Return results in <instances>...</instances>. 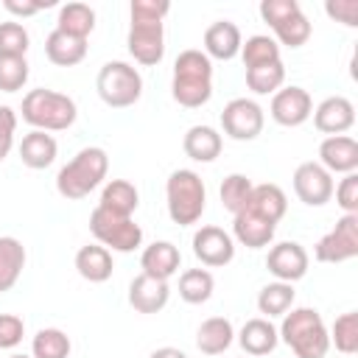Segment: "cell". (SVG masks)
Wrapping results in <instances>:
<instances>
[{
	"label": "cell",
	"instance_id": "cell-1",
	"mask_svg": "<svg viewBox=\"0 0 358 358\" xmlns=\"http://www.w3.org/2000/svg\"><path fill=\"white\" fill-rule=\"evenodd\" d=\"M171 95L185 109H199L213 98V62L204 50L187 48L173 62Z\"/></svg>",
	"mask_w": 358,
	"mask_h": 358
},
{
	"label": "cell",
	"instance_id": "cell-2",
	"mask_svg": "<svg viewBox=\"0 0 358 358\" xmlns=\"http://www.w3.org/2000/svg\"><path fill=\"white\" fill-rule=\"evenodd\" d=\"M277 336L296 358H324L330 350L327 324L316 308H291L282 313Z\"/></svg>",
	"mask_w": 358,
	"mask_h": 358
},
{
	"label": "cell",
	"instance_id": "cell-3",
	"mask_svg": "<svg viewBox=\"0 0 358 358\" xmlns=\"http://www.w3.org/2000/svg\"><path fill=\"white\" fill-rule=\"evenodd\" d=\"M109 171V157L101 145H87L81 148L67 165L59 168L56 173V190L62 199L67 201H78L84 196H90Z\"/></svg>",
	"mask_w": 358,
	"mask_h": 358
},
{
	"label": "cell",
	"instance_id": "cell-4",
	"mask_svg": "<svg viewBox=\"0 0 358 358\" xmlns=\"http://www.w3.org/2000/svg\"><path fill=\"white\" fill-rule=\"evenodd\" d=\"M22 120L39 131H64L76 123L78 117V106L67 92L59 90H48V87H36L28 90L22 98Z\"/></svg>",
	"mask_w": 358,
	"mask_h": 358
},
{
	"label": "cell",
	"instance_id": "cell-5",
	"mask_svg": "<svg viewBox=\"0 0 358 358\" xmlns=\"http://www.w3.org/2000/svg\"><path fill=\"white\" fill-rule=\"evenodd\" d=\"M165 204H168V215L173 224L179 227L196 224L207 207V190H204L201 176L190 168L171 171L165 182Z\"/></svg>",
	"mask_w": 358,
	"mask_h": 358
},
{
	"label": "cell",
	"instance_id": "cell-6",
	"mask_svg": "<svg viewBox=\"0 0 358 358\" xmlns=\"http://www.w3.org/2000/svg\"><path fill=\"white\" fill-rule=\"evenodd\" d=\"M95 90L101 95V101L112 109H126V106H134L143 95V76L134 64L129 62H106L101 70H98V78H95Z\"/></svg>",
	"mask_w": 358,
	"mask_h": 358
},
{
	"label": "cell",
	"instance_id": "cell-7",
	"mask_svg": "<svg viewBox=\"0 0 358 358\" xmlns=\"http://www.w3.org/2000/svg\"><path fill=\"white\" fill-rule=\"evenodd\" d=\"M260 17L274 31V36H277L274 42H280L285 48H302L313 34L310 20L305 17V11L299 8L296 0H263Z\"/></svg>",
	"mask_w": 358,
	"mask_h": 358
},
{
	"label": "cell",
	"instance_id": "cell-8",
	"mask_svg": "<svg viewBox=\"0 0 358 358\" xmlns=\"http://www.w3.org/2000/svg\"><path fill=\"white\" fill-rule=\"evenodd\" d=\"M90 232L109 252H134L143 246V227L134 218L115 215L103 207L90 213Z\"/></svg>",
	"mask_w": 358,
	"mask_h": 358
},
{
	"label": "cell",
	"instance_id": "cell-9",
	"mask_svg": "<svg viewBox=\"0 0 358 358\" xmlns=\"http://www.w3.org/2000/svg\"><path fill=\"white\" fill-rule=\"evenodd\" d=\"M313 257L319 263H333V266L358 257V215H341L336 227L316 241Z\"/></svg>",
	"mask_w": 358,
	"mask_h": 358
},
{
	"label": "cell",
	"instance_id": "cell-10",
	"mask_svg": "<svg viewBox=\"0 0 358 358\" xmlns=\"http://www.w3.org/2000/svg\"><path fill=\"white\" fill-rule=\"evenodd\" d=\"M263 123H266V115H263L260 103L252 98H232L221 112L224 134L238 143H249V140L260 137Z\"/></svg>",
	"mask_w": 358,
	"mask_h": 358
},
{
	"label": "cell",
	"instance_id": "cell-11",
	"mask_svg": "<svg viewBox=\"0 0 358 358\" xmlns=\"http://www.w3.org/2000/svg\"><path fill=\"white\" fill-rule=\"evenodd\" d=\"M126 48L131 59L143 67H154L165 56V28L162 22H145V20H131L129 34H126Z\"/></svg>",
	"mask_w": 358,
	"mask_h": 358
},
{
	"label": "cell",
	"instance_id": "cell-12",
	"mask_svg": "<svg viewBox=\"0 0 358 358\" xmlns=\"http://www.w3.org/2000/svg\"><path fill=\"white\" fill-rule=\"evenodd\" d=\"M333 173H327L319 162L308 159V162H299L296 171H294V193L302 204L308 207H324L330 199H333Z\"/></svg>",
	"mask_w": 358,
	"mask_h": 358
},
{
	"label": "cell",
	"instance_id": "cell-13",
	"mask_svg": "<svg viewBox=\"0 0 358 358\" xmlns=\"http://www.w3.org/2000/svg\"><path fill=\"white\" fill-rule=\"evenodd\" d=\"M271 120L285 126V129H294V126H302L310 115H313V98L305 87H280L274 95H271Z\"/></svg>",
	"mask_w": 358,
	"mask_h": 358
},
{
	"label": "cell",
	"instance_id": "cell-14",
	"mask_svg": "<svg viewBox=\"0 0 358 358\" xmlns=\"http://www.w3.org/2000/svg\"><path fill=\"white\" fill-rule=\"evenodd\" d=\"M193 255L201 266H210V268H221L227 263H232L235 257V241L227 229L215 227V224H207L201 229L193 232Z\"/></svg>",
	"mask_w": 358,
	"mask_h": 358
},
{
	"label": "cell",
	"instance_id": "cell-15",
	"mask_svg": "<svg viewBox=\"0 0 358 358\" xmlns=\"http://www.w3.org/2000/svg\"><path fill=\"white\" fill-rule=\"evenodd\" d=\"M308 266H310V257H308L305 246L296 243V241H280L266 255V268L280 282H291L294 285L296 280H302L308 274Z\"/></svg>",
	"mask_w": 358,
	"mask_h": 358
},
{
	"label": "cell",
	"instance_id": "cell-16",
	"mask_svg": "<svg viewBox=\"0 0 358 358\" xmlns=\"http://www.w3.org/2000/svg\"><path fill=\"white\" fill-rule=\"evenodd\" d=\"M319 165L327 173H355L358 171V143L350 134H333L319 143Z\"/></svg>",
	"mask_w": 358,
	"mask_h": 358
},
{
	"label": "cell",
	"instance_id": "cell-17",
	"mask_svg": "<svg viewBox=\"0 0 358 358\" xmlns=\"http://www.w3.org/2000/svg\"><path fill=\"white\" fill-rule=\"evenodd\" d=\"M313 126H316L322 134H327V137L350 131V129L355 126V106H352V101L344 98V95H330V98H324V101L313 109Z\"/></svg>",
	"mask_w": 358,
	"mask_h": 358
},
{
	"label": "cell",
	"instance_id": "cell-18",
	"mask_svg": "<svg viewBox=\"0 0 358 358\" xmlns=\"http://www.w3.org/2000/svg\"><path fill=\"white\" fill-rule=\"evenodd\" d=\"M171 299V285L168 280H157L148 274H137L129 282V305L137 313H159Z\"/></svg>",
	"mask_w": 358,
	"mask_h": 358
},
{
	"label": "cell",
	"instance_id": "cell-19",
	"mask_svg": "<svg viewBox=\"0 0 358 358\" xmlns=\"http://www.w3.org/2000/svg\"><path fill=\"white\" fill-rule=\"evenodd\" d=\"M241 45H243L241 28L232 20H215L204 31V53L210 62L213 59H221V62L235 59L241 53Z\"/></svg>",
	"mask_w": 358,
	"mask_h": 358
},
{
	"label": "cell",
	"instance_id": "cell-20",
	"mask_svg": "<svg viewBox=\"0 0 358 358\" xmlns=\"http://www.w3.org/2000/svg\"><path fill=\"white\" fill-rule=\"evenodd\" d=\"M274 232H277V224L249 213V210H241L232 215V241H238L241 246L246 249H263L274 241Z\"/></svg>",
	"mask_w": 358,
	"mask_h": 358
},
{
	"label": "cell",
	"instance_id": "cell-21",
	"mask_svg": "<svg viewBox=\"0 0 358 358\" xmlns=\"http://www.w3.org/2000/svg\"><path fill=\"white\" fill-rule=\"evenodd\" d=\"M179 266H182V252L171 241H154L140 255L143 274L157 277V280H171L179 271Z\"/></svg>",
	"mask_w": 358,
	"mask_h": 358
},
{
	"label": "cell",
	"instance_id": "cell-22",
	"mask_svg": "<svg viewBox=\"0 0 358 358\" xmlns=\"http://www.w3.org/2000/svg\"><path fill=\"white\" fill-rule=\"evenodd\" d=\"M56 154H59V143L53 134L48 131H39V129H31L22 143H20V159L25 168L31 171H45L56 162Z\"/></svg>",
	"mask_w": 358,
	"mask_h": 358
},
{
	"label": "cell",
	"instance_id": "cell-23",
	"mask_svg": "<svg viewBox=\"0 0 358 358\" xmlns=\"http://www.w3.org/2000/svg\"><path fill=\"white\" fill-rule=\"evenodd\" d=\"M243 210H249V213H255V215H260V218H266L271 224H280L282 215H285V210H288V196H285V190L280 185L263 182V185H255L252 187L249 204Z\"/></svg>",
	"mask_w": 358,
	"mask_h": 358
},
{
	"label": "cell",
	"instance_id": "cell-24",
	"mask_svg": "<svg viewBox=\"0 0 358 358\" xmlns=\"http://www.w3.org/2000/svg\"><path fill=\"white\" fill-rule=\"evenodd\" d=\"M238 344L243 347L246 355L260 358V355L274 352V347L280 344V336H277V327L271 324V319L255 316V319H249V322L241 327V333H238Z\"/></svg>",
	"mask_w": 358,
	"mask_h": 358
},
{
	"label": "cell",
	"instance_id": "cell-25",
	"mask_svg": "<svg viewBox=\"0 0 358 358\" xmlns=\"http://www.w3.org/2000/svg\"><path fill=\"white\" fill-rule=\"evenodd\" d=\"M232 341H235V327L227 316H210L196 330V347L204 355H221L232 347Z\"/></svg>",
	"mask_w": 358,
	"mask_h": 358
},
{
	"label": "cell",
	"instance_id": "cell-26",
	"mask_svg": "<svg viewBox=\"0 0 358 358\" xmlns=\"http://www.w3.org/2000/svg\"><path fill=\"white\" fill-rule=\"evenodd\" d=\"M87 39H78V36H70L64 31H50L48 39H45V56L56 64V67H76L84 62L87 56Z\"/></svg>",
	"mask_w": 358,
	"mask_h": 358
},
{
	"label": "cell",
	"instance_id": "cell-27",
	"mask_svg": "<svg viewBox=\"0 0 358 358\" xmlns=\"http://www.w3.org/2000/svg\"><path fill=\"white\" fill-rule=\"evenodd\" d=\"M112 268H115L112 252L101 243H87L76 252V271L87 282H106L112 277Z\"/></svg>",
	"mask_w": 358,
	"mask_h": 358
},
{
	"label": "cell",
	"instance_id": "cell-28",
	"mask_svg": "<svg viewBox=\"0 0 358 358\" xmlns=\"http://www.w3.org/2000/svg\"><path fill=\"white\" fill-rule=\"evenodd\" d=\"M182 148H185V154H187L193 162H213V159L221 154V148H224V137H221L213 126L196 123V126H190V129L185 131Z\"/></svg>",
	"mask_w": 358,
	"mask_h": 358
},
{
	"label": "cell",
	"instance_id": "cell-29",
	"mask_svg": "<svg viewBox=\"0 0 358 358\" xmlns=\"http://www.w3.org/2000/svg\"><path fill=\"white\" fill-rule=\"evenodd\" d=\"M137 204H140V193L129 179H109L103 185L101 201H98V207H103V210H109L115 215H126V218L134 215Z\"/></svg>",
	"mask_w": 358,
	"mask_h": 358
},
{
	"label": "cell",
	"instance_id": "cell-30",
	"mask_svg": "<svg viewBox=\"0 0 358 358\" xmlns=\"http://www.w3.org/2000/svg\"><path fill=\"white\" fill-rule=\"evenodd\" d=\"M25 268V246L14 235H0V294L11 291Z\"/></svg>",
	"mask_w": 358,
	"mask_h": 358
},
{
	"label": "cell",
	"instance_id": "cell-31",
	"mask_svg": "<svg viewBox=\"0 0 358 358\" xmlns=\"http://www.w3.org/2000/svg\"><path fill=\"white\" fill-rule=\"evenodd\" d=\"M95 28V11L92 6L87 3H67L59 8V17H56V31H64L70 36H78V39H87Z\"/></svg>",
	"mask_w": 358,
	"mask_h": 358
},
{
	"label": "cell",
	"instance_id": "cell-32",
	"mask_svg": "<svg viewBox=\"0 0 358 358\" xmlns=\"http://www.w3.org/2000/svg\"><path fill=\"white\" fill-rule=\"evenodd\" d=\"M294 294L296 291H294L291 282L274 280V282H268V285L260 288V294H257V310L263 313V319L282 316V313H288L294 308Z\"/></svg>",
	"mask_w": 358,
	"mask_h": 358
},
{
	"label": "cell",
	"instance_id": "cell-33",
	"mask_svg": "<svg viewBox=\"0 0 358 358\" xmlns=\"http://www.w3.org/2000/svg\"><path fill=\"white\" fill-rule=\"evenodd\" d=\"M213 288H215V280H213V274L207 268H187L179 277V296L187 305L207 302L213 296Z\"/></svg>",
	"mask_w": 358,
	"mask_h": 358
},
{
	"label": "cell",
	"instance_id": "cell-34",
	"mask_svg": "<svg viewBox=\"0 0 358 358\" xmlns=\"http://www.w3.org/2000/svg\"><path fill=\"white\" fill-rule=\"evenodd\" d=\"M70 350H73L70 336L59 327H42V330H36V336L31 341L34 358H67Z\"/></svg>",
	"mask_w": 358,
	"mask_h": 358
},
{
	"label": "cell",
	"instance_id": "cell-35",
	"mask_svg": "<svg viewBox=\"0 0 358 358\" xmlns=\"http://www.w3.org/2000/svg\"><path fill=\"white\" fill-rule=\"evenodd\" d=\"M241 59L243 67H260V64H271L280 62V45L274 42V36L268 34H255L241 45Z\"/></svg>",
	"mask_w": 358,
	"mask_h": 358
},
{
	"label": "cell",
	"instance_id": "cell-36",
	"mask_svg": "<svg viewBox=\"0 0 358 358\" xmlns=\"http://www.w3.org/2000/svg\"><path fill=\"white\" fill-rule=\"evenodd\" d=\"M285 81V67L282 59L271 62V64H260V67H249L246 70V87L255 95H274Z\"/></svg>",
	"mask_w": 358,
	"mask_h": 358
},
{
	"label": "cell",
	"instance_id": "cell-37",
	"mask_svg": "<svg viewBox=\"0 0 358 358\" xmlns=\"http://www.w3.org/2000/svg\"><path fill=\"white\" fill-rule=\"evenodd\" d=\"M252 187H255V185H252V179H249L246 173H229V176L221 182V190H218V196H221V207L229 210L232 215L241 213V210L249 204Z\"/></svg>",
	"mask_w": 358,
	"mask_h": 358
},
{
	"label": "cell",
	"instance_id": "cell-38",
	"mask_svg": "<svg viewBox=\"0 0 358 358\" xmlns=\"http://www.w3.org/2000/svg\"><path fill=\"white\" fill-rule=\"evenodd\" d=\"M327 336H330V344H336L338 352L355 355L358 352V313L347 310V313L336 316V322L330 324Z\"/></svg>",
	"mask_w": 358,
	"mask_h": 358
},
{
	"label": "cell",
	"instance_id": "cell-39",
	"mask_svg": "<svg viewBox=\"0 0 358 358\" xmlns=\"http://www.w3.org/2000/svg\"><path fill=\"white\" fill-rule=\"evenodd\" d=\"M31 45V36L22 22L6 20L0 22V56H25Z\"/></svg>",
	"mask_w": 358,
	"mask_h": 358
},
{
	"label": "cell",
	"instance_id": "cell-40",
	"mask_svg": "<svg viewBox=\"0 0 358 358\" xmlns=\"http://www.w3.org/2000/svg\"><path fill=\"white\" fill-rule=\"evenodd\" d=\"M28 59L25 56H0V90L17 92L28 81Z\"/></svg>",
	"mask_w": 358,
	"mask_h": 358
},
{
	"label": "cell",
	"instance_id": "cell-41",
	"mask_svg": "<svg viewBox=\"0 0 358 358\" xmlns=\"http://www.w3.org/2000/svg\"><path fill=\"white\" fill-rule=\"evenodd\" d=\"M333 193L344 215H358V173H344L341 182L333 187Z\"/></svg>",
	"mask_w": 358,
	"mask_h": 358
},
{
	"label": "cell",
	"instance_id": "cell-42",
	"mask_svg": "<svg viewBox=\"0 0 358 358\" xmlns=\"http://www.w3.org/2000/svg\"><path fill=\"white\" fill-rule=\"evenodd\" d=\"M168 11H171L168 0H131V6H129V17L145 20V22H162Z\"/></svg>",
	"mask_w": 358,
	"mask_h": 358
},
{
	"label": "cell",
	"instance_id": "cell-43",
	"mask_svg": "<svg viewBox=\"0 0 358 358\" xmlns=\"http://www.w3.org/2000/svg\"><path fill=\"white\" fill-rule=\"evenodd\" d=\"M25 336V322L17 313H0V350H14Z\"/></svg>",
	"mask_w": 358,
	"mask_h": 358
},
{
	"label": "cell",
	"instance_id": "cell-44",
	"mask_svg": "<svg viewBox=\"0 0 358 358\" xmlns=\"http://www.w3.org/2000/svg\"><path fill=\"white\" fill-rule=\"evenodd\" d=\"M324 11L330 20L347 25V28H358V0H327Z\"/></svg>",
	"mask_w": 358,
	"mask_h": 358
},
{
	"label": "cell",
	"instance_id": "cell-45",
	"mask_svg": "<svg viewBox=\"0 0 358 358\" xmlns=\"http://www.w3.org/2000/svg\"><path fill=\"white\" fill-rule=\"evenodd\" d=\"M14 131H17V112L6 103H0V162L14 148Z\"/></svg>",
	"mask_w": 358,
	"mask_h": 358
},
{
	"label": "cell",
	"instance_id": "cell-46",
	"mask_svg": "<svg viewBox=\"0 0 358 358\" xmlns=\"http://www.w3.org/2000/svg\"><path fill=\"white\" fill-rule=\"evenodd\" d=\"M56 0H3V8L14 17H34L42 8H50Z\"/></svg>",
	"mask_w": 358,
	"mask_h": 358
},
{
	"label": "cell",
	"instance_id": "cell-47",
	"mask_svg": "<svg viewBox=\"0 0 358 358\" xmlns=\"http://www.w3.org/2000/svg\"><path fill=\"white\" fill-rule=\"evenodd\" d=\"M148 358H187L179 347H159V350H154Z\"/></svg>",
	"mask_w": 358,
	"mask_h": 358
},
{
	"label": "cell",
	"instance_id": "cell-48",
	"mask_svg": "<svg viewBox=\"0 0 358 358\" xmlns=\"http://www.w3.org/2000/svg\"><path fill=\"white\" fill-rule=\"evenodd\" d=\"M8 358H34V355H22V352H14V355H8Z\"/></svg>",
	"mask_w": 358,
	"mask_h": 358
}]
</instances>
